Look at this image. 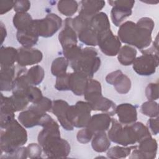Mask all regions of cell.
Here are the masks:
<instances>
[{
  "label": "cell",
  "instance_id": "6da1fadb",
  "mask_svg": "<svg viewBox=\"0 0 159 159\" xmlns=\"http://www.w3.org/2000/svg\"><path fill=\"white\" fill-rule=\"evenodd\" d=\"M40 125L43 129L39 133V144L48 158H66L70 152L68 142L60 137L57 122L47 113L42 118Z\"/></svg>",
  "mask_w": 159,
  "mask_h": 159
},
{
  "label": "cell",
  "instance_id": "7a4b0ae2",
  "mask_svg": "<svg viewBox=\"0 0 159 159\" xmlns=\"http://www.w3.org/2000/svg\"><path fill=\"white\" fill-rule=\"evenodd\" d=\"M154 26L153 19L147 17L140 19L137 23L127 20L119 26L117 37L120 42L142 50L150 45Z\"/></svg>",
  "mask_w": 159,
  "mask_h": 159
},
{
  "label": "cell",
  "instance_id": "3957f363",
  "mask_svg": "<svg viewBox=\"0 0 159 159\" xmlns=\"http://www.w3.org/2000/svg\"><path fill=\"white\" fill-rule=\"evenodd\" d=\"M111 124V127L107 132L109 140L124 147L139 143L151 136L147 127L140 122L122 126L116 119H112Z\"/></svg>",
  "mask_w": 159,
  "mask_h": 159
},
{
  "label": "cell",
  "instance_id": "277c9868",
  "mask_svg": "<svg viewBox=\"0 0 159 159\" xmlns=\"http://www.w3.org/2000/svg\"><path fill=\"white\" fill-rule=\"evenodd\" d=\"M27 141V132L24 126L14 120L1 130V152L9 153L24 145Z\"/></svg>",
  "mask_w": 159,
  "mask_h": 159
},
{
  "label": "cell",
  "instance_id": "5b68a950",
  "mask_svg": "<svg viewBox=\"0 0 159 159\" xmlns=\"http://www.w3.org/2000/svg\"><path fill=\"white\" fill-rule=\"evenodd\" d=\"M83 95L92 110L102 111L109 116L116 114L115 103L102 96L101 85L98 81L89 79Z\"/></svg>",
  "mask_w": 159,
  "mask_h": 159
},
{
  "label": "cell",
  "instance_id": "8992f818",
  "mask_svg": "<svg viewBox=\"0 0 159 159\" xmlns=\"http://www.w3.org/2000/svg\"><path fill=\"white\" fill-rule=\"evenodd\" d=\"M69 63L74 71L83 73L91 79L99 68L101 59L98 56V52L95 48L85 47L82 48L80 53Z\"/></svg>",
  "mask_w": 159,
  "mask_h": 159
},
{
  "label": "cell",
  "instance_id": "52a82bcc",
  "mask_svg": "<svg viewBox=\"0 0 159 159\" xmlns=\"http://www.w3.org/2000/svg\"><path fill=\"white\" fill-rule=\"evenodd\" d=\"M91 111V107L87 101H80L75 105L69 106L67 117L73 127L84 128L89 121Z\"/></svg>",
  "mask_w": 159,
  "mask_h": 159
},
{
  "label": "cell",
  "instance_id": "ba28073f",
  "mask_svg": "<svg viewBox=\"0 0 159 159\" xmlns=\"http://www.w3.org/2000/svg\"><path fill=\"white\" fill-rule=\"evenodd\" d=\"M62 22L60 17L51 13L43 19L34 20L33 28L39 36L47 38L53 36L60 29Z\"/></svg>",
  "mask_w": 159,
  "mask_h": 159
},
{
  "label": "cell",
  "instance_id": "9c48e42d",
  "mask_svg": "<svg viewBox=\"0 0 159 159\" xmlns=\"http://www.w3.org/2000/svg\"><path fill=\"white\" fill-rule=\"evenodd\" d=\"M97 43L101 51L107 56L117 55L121 47V42L114 35L111 29L98 34Z\"/></svg>",
  "mask_w": 159,
  "mask_h": 159
},
{
  "label": "cell",
  "instance_id": "30bf717a",
  "mask_svg": "<svg viewBox=\"0 0 159 159\" xmlns=\"http://www.w3.org/2000/svg\"><path fill=\"white\" fill-rule=\"evenodd\" d=\"M133 69L139 75L149 76L155 73L158 66V54L143 53L133 62Z\"/></svg>",
  "mask_w": 159,
  "mask_h": 159
},
{
  "label": "cell",
  "instance_id": "8fae6325",
  "mask_svg": "<svg viewBox=\"0 0 159 159\" xmlns=\"http://www.w3.org/2000/svg\"><path fill=\"white\" fill-rule=\"evenodd\" d=\"M108 3L112 6L111 11V20L116 26L118 27L132 14V9L135 1H109Z\"/></svg>",
  "mask_w": 159,
  "mask_h": 159
},
{
  "label": "cell",
  "instance_id": "7c38bea8",
  "mask_svg": "<svg viewBox=\"0 0 159 159\" xmlns=\"http://www.w3.org/2000/svg\"><path fill=\"white\" fill-rule=\"evenodd\" d=\"M139 148H134L129 158H155L157 152V142L152 137L146 138L139 142Z\"/></svg>",
  "mask_w": 159,
  "mask_h": 159
},
{
  "label": "cell",
  "instance_id": "4fadbf2b",
  "mask_svg": "<svg viewBox=\"0 0 159 159\" xmlns=\"http://www.w3.org/2000/svg\"><path fill=\"white\" fill-rule=\"evenodd\" d=\"M17 63L20 67L37 64L43 58L42 52L36 48L22 47L17 49Z\"/></svg>",
  "mask_w": 159,
  "mask_h": 159
},
{
  "label": "cell",
  "instance_id": "5bb4252c",
  "mask_svg": "<svg viewBox=\"0 0 159 159\" xmlns=\"http://www.w3.org/2000/svg\"><path fill=\"white\" fill-rule=\"evenodd\" d=\"M106 81L109 84L113 85L119 94H127L131 88L130 78L119 70L109 73L106 77Z\"/></svg>",
  "mask_w": 159,
  "mask_h": 159
},
{
  "label": "cell",
  "instance_id": "9a60e30c",
  "mask_svg": "<svg viewBox=\"0 0 159 159\" xmlns=\"http://www.w3.org/2000/svg\"><path fill=\"white\" fill-rule=\"evenodd\" d=\"M72 18L68 17L64 21V25L58 35V40L63 50L77 45L78 35L72 26Z\"/></svg>",
  "mask_w": 159,
  "mask_h": 159
},
{
  "label": "cell",
  "instance_id": "2e32d148",
  "mask_svg": "<svg viewBox=\"0 0 159 159\" xmlns=\"http://www.w3.org/2000/svg\"><path fill=\"white\" fill-rule=\"evenodd\" d=\"M70 105L62 99L54 100L51 109L52 112L57 117L60 125L66 130H73L74 127L69 122L67 114Z\"/></svg>",
  "mask_w": 159,
  "mask_h": 159
},
{
  "label": "cell",
  "instance_id": "e0dca14e",
  "mask_svg": "<svg viewBox=\"0 0 159 159\" xmlns=\"http://www.w3.org/2000/svg\"><path fill=\"white\" fill-rule=\"evenodd\" d=\"M111 116L107 113L96 114L92 116L86 127L93 134L107 130L111 123Z\"/></svg>",
  "mask_w": 159,
  "mask_h": 159
},
{
  "label": "cell",
  "instance_id": "ac0fdd59",
  "mask_svg": "<svg viewBox=\"0 0 159 159\" xmlns=\"http://www.w3.org/2000/svg\"><path fill=\"white\" fill-rule=\"evenodd\" d=\"M116 114L118 116L119 122L123 125L132 124L137 120L136 107L129 103H122L116 106Z\"/></svg>",
  "mask_w": 159,
  "mask_h": 159
},
{
  "label": "cell",
  "instance_id": "d6986e66",
  "mask_svg": "<svg viewBox=\"0 0 159 159\" xmlns=\"http://www.w3.org/2000/svg\"><path fill=\"white\" fill-rule=\"evenodd\" d=\"M89 79L87 75L81 72L74 71L70 73L69 90L76 96L83 95Z\"/></svg>",
  "mask_w": 159,
  "mask_h": 159
},
{
  "label": "cell",
  "instance_id": "ffe728a7",
  "mask_svg": "<svg viewBox=\"0 0 159 159\" xmlns=\"http://www.w3.org/2000/svg\"><path fill=\"white\" fill-rule=\"evenodd\" d=\"M15 111L13 108L9 97L1 95L0 124L1 128L3 129L15 120Z\"/></svg>",
  "mask_w": 159,
  "mask_h": 159
},
{
  "label": "cell",
  "instance_id": "44dd1931",
  "mask_svg": "<svg viewBox=\"0 0 159 159\" xmlns=\"http://www.w3.org/2000/svg\"><path fill=\"white\" fill-rule=\"evenodd\" d=\"M45 114H42L30 106L27 110L22 111L18 116L19 122L26 128L39 125L42 117Z\"/></svg>",
  "mask_w": 159,
  "mask_h": 159
},
{
  "label": "cell",
  "instance_id": "7402d4cb",
  "mask_svg": "<svg viewBox=\"0 0 159 159\" xmlns=\"http://www.w3.org/2000/svg\"><path fill=\"white\" fill-rule=\"evenodd\" d=\"M81 9L79 12V16L87 19H91L96 14L105 6L104 1L99 0H84L81 1Z\"/></svg>",
  "mask_w": 159,
  "mask_h": 159
},
{
  "label": "cell",
  "instance_id": "603a6c76",
  "mask_svg": "<svg viewBox=\"0 0 159 159\" xmlns=\"http://www.w3.org/2000/svg\"><path fill=\"white\" fill-rule=\"evenodd\" d=\"M18 75L16 74V67L12 66L9 67L1 68L0 71V86L2 91H10L12 90L14 82Z\"/></svg>",
  "mask_w": 159,
  "mask_h": 159
},
{
  "label": "cell",
  "instance_id": "cb8c5ba5",
  "mask_svg": "<svg viewBox=\"0 0 159 159\" xmlns=\"http://www.w3.org/2000/svg\"><path fill=\"white\" fill-rule=\"evenodd\" d=\"M39 37L33 27L27 30L17 31L16 35L19 43L26 48H32L35 45L39 40Z\"/></svg>",
  "mask_w": 159,
  "mask_h": 159
},
{
  "label": "cell",
  "instance_id": "d4e9b609",
  "mask_svg": "<svg viewBox=\"0 0 159 159\" xmlns=\"http://www.w3.org/2000/svg\"><path fill=\"white\" fill-rule=\"evenodd\" d=\"M91 27L98 34L110 29V22L107 14L104 12H99L91 17L89 21Z\"/></svg>",
  "mask_w": 159,
  "mask_h": 159
},
{
  "label": "cell",
  "instance_id": "484cf974",
  "mask_svg": "<svg viewBox=\"0 0 159 159\" xmlns=\"http://www.w3.org/2000/svg\"><path fill=\"white\" fill-rule=\"evenodd\" d=\"M17 49L14 47L1 46L0 50L1 68L14 66V63L17 61Z\"/></svg>",
  "mask_w": 159,
  "mask_h": 159
},
{
  "label": "cell",
  "instance_id": "4316f807",
  "mask_svg": "<svg viewBox=\"0 0 159 159\" xmlns=\"http://www.w3.org/2000/svg\"><path fill=\"white\" fill-rule=\"evenodd\" d=\"M24 77L30 86H36L42 83L45 76L43 68L40 65H35L24 73Z\"/></svg>",
  "mask_w": 159,
  "mask_h": 159
},
{
  "label": "cell",
  "instance_id": "83f0119b",
  "mask_svg": "<svg viewBox=\"0 0 159 159\" xmlns=\"http://www.w3.org/2000/svg\"><path fill=\"white\" fill-rule=\"evenodd\" d=\"M110 145V140L105 131L98 132L93 135L91 146L93 150L96 152H104L109 149Z\"/></svg>",
  "mask_w": 159,
  "mask_h": 159
},
{
  "label": "cell",
  "instance_id": "f1b7e54d",
  "mask_svg": "<svg viewBox=\"0 0 159 159\" xmlns=\"http://www.w3.org/2000/svg\"><path fill=\"white\" fill-rule=\"evenodd\" d=\"M137 53V50L135 48L125 45L121 47L117 53L118 61L122 65H130L135 60Z\"/></svg>",
  "mask_w": 159,
  "mask_h": 159
},
{
  "label": "cell",
  "instance_id": "f546056e",
  "mask_svg": "<svg viewBox=\"0 0 159 159\" xmlns=\"http://www.w3.org/2000/svg\"><path fill=\"white\" fill-rule=\"evenodd\" d=\"M12 22L17 31H20L32 28L34 19L27 12L16 13L13 17Z\"/></svg>",
  "mask_w": 159,
  "mask_h": 159
},
{
  "label": "cell",
  "instance_id": "4dcf8cb0",
  "mask_svg": "<svg viewBox=\"0 0 159 159\" xmlns=\"http://www.w3.org/2000/svg\"><path fill=\"white\" fill-rule=\"evenodd\" d=\"M69 65L68 60L63 57L55 58L52 63L51 72L55 76L60 77L66 73L68 66Z\"/></svg>",
  "mask_w": 159,
  "mask_h": 159
},
{
  "label": "cell",
  "instance_id": "1f68e13d",
  "mask_svg": "<svg viewBox=\"0 0 159 159\" xmlns=\"http://www.w3.org/2000/svg\"><path fill=\"white\" fill-rule=\"evenodd\" d=\"M15 112L23 111L30 102L24 92H12V95L9 97Z\"/></svg>",
  "mask_w": 159,
  "mask_h": 159
},
{
  "label": "cell",
  "instance_id": "d6a6232c",
  "mask_svg": "<svg viewBox=\"0 0 159 159\" xmlns=\"http://www.w3.org/2000/svg\"><path fill=\"white\" fill-rule=\"evenodd\" d=\"M78 3L76 1H59L57 3L58 11L63 15L71 17L78 11Z\"/></svg>",
  "mask_w": 159,
  "mask_h": 159
},
{
  "label": "cell",
  "instance_id": "836d02e7",
  "mask_svg": "<svg viewBox=\"0 0 159 159\" xmlns=\"http://www.w3.org/2000/svg\"><path fill=\"white\" fill-rule=\"evenodd\" d=\"M137 147V146L120 147L116 145L109 149L107 152V156L109 158H124L130 154L132 150Z\"/></svg>",
  "mask_w": 159,
  "mask_h": 159
},
{
  "label": "cell",
  "instance_id": "e575fe53",
  "mask_svg": "<svg viewBox=\"0 0 159 159\" xmlns=\"http://www.w3.org/2000/svg\"><path fill=\"white\" fill-rule=\"evenodd\" d=\"M140 112L145 116L152 117L158 116V103L154 101H148L143 102L140 107Z\"/></svg>",
  "mask_w": 159,
  "mask_h": 159
},
{
  "label": "cell",
  "instance_id": "d590c367",
  "mask_svg": "<svg viewBox=\"0 0 159 159\" xmlns=\"http://www.w3.org/2000/svg\"><path fill=\"white\" fill-rule=\"evenodd\" d=\"M22 92L25 93L29 102L32 104L40 101L43 97L41 90L35 86H29L26 89Z\"/></svg>",
  "mask_w": 159,
  "mask_h": 159
},
{
  "label": "cell",
  "instance_id": "8d00e7d4",
  "mask_svg": "<svg viewBox=\"0 0 159 159\" xmlns=\"http://www.w3.org/2000/svg\"><path fill=\"white\" fill-rule=\"evenodd\" d=\"M145 96L148 101H155L158 99V83H152L145 88Z\"/></svg>",
  "mask_w": 159,
  "mask_h": 159
},
{
  "label": "cell",
  "instance_id": "74e56055",
  "mask_svg": "<svg viewBox=\"0 0 159 159\" xmlns=\"http://www.w3.org/2000/svg\"><path fill=\"white\" fill-rule=\"evenodd\" d=\"M28 157L30 158H41L42 152V147L37 143H32L27 147Z\"/></svg>",
  "mask_w": 159,
  "mask_h": 159
},
{
  "label": "cell",
  "instance_id": "f35d334b",
  "mask_svg": "<svg viewBox=\"0 0 159 159\" xmlns=\"http://www.w3.org/2000/svg\"><path fill=\"white\" fill-rule=\"evenodd\" d=\"M69 76L70 73L57 77L55 84V88L58 91H68L69 90Z\"/></svg>",
  "mask_w": 159,
  "mask_h": 159
},
{
  "label": "cell",
  "instance_id": "ab89813d",
  "mask_svg": "<svg viewBox=\"0 0 159 159\" xmlns=\"http://www.w3.org/2000/svg\"><path fill=\"white\" fill-rule=\"evenodd\" d=\"M28 157L27 147H20L11 152L7 153L1 158H26Z\"/></svg>",
  "mask_w": 159,
  "mask_h": 159
},
{
  "label": "cell",
  "instance_id": "60d3db41",
  "mask_svg": "<svg viewBox=\"0 0 159 159\" xmlns=\"http://www.w3.org/2000/svg\"><path fill=\"white\" fill-rule=\"evenodd\" d=\"M93 134L89 130L87 127H84L80 130L76 135L77 140L81 143H88L93 138Z\"/></svg>",
  "mask_w": 159,
  "mask_h": 159
},
{
  "label": "cell",
  "instance_id": "b9f144b4",
  "mask_svg": "<svg viewBox=\"0 0 159 159\" xmlns=\"http://www.w3.org/2000/svg\"><path fill=\"white\" fill-rule=\"evenodd\" d=\"M30 7V2L27 0L16 1L14 6V10L16 13L27 12Z\"/></svg>",
  "mask_w": 159,
  "mask_h": 159
},
{
  "label": "cell",
  "instance_id": "7bdbcfd3",
  "mask_svg": "<svg viewBox=\"0 0 159 159\" xmlns=\"http://www.w3.org/2000/svg\"><path fill=\"white\" fill-rule=\"evenodd\" d=\"M147 127L153 135H157L158 133V117H152L148 119L147 122Z\"/></svg>",
  "mask_w": 159,
  "mask_h": 159
},
{
  "label": "cell",
  "instance_id": "ee69618b",
  "mask_svg": "<svg viewBox=\"0 0 159 159\" xmlns=\"http://www.w3.org/2000/svg\"><path fill=\"white\" fill-rule=\"evenodd\" d=\"M15 1H0V14L3 15L14 8Z\"/></svg>",
  "mask_w": 159,
  "mask_h": 159
},
{
  "label": "cell",
  "instance_id": "f6af8a7d",
  "mask_svg": "<svg viewBox=\"0 0 159 159\" xmlns=\"http://www.w3.org/2000/svg\"><path fill=\"white\" fill-rule=\"evenodd\" d=\"M0 29H1V45L2 44L6 35H7V31L5 25L2 23V22H0Z\"/></svg>",
  "mask_w": 159,
  "mask_h": 159
},
{
  "label": "cell",
  "instance_id": "bcb514c9",
  "mask_svg": "<svg viewBox=\"0 0 159 159\" xmlns=\"http://www.w3.org/2000/svg\"><path fill=\"white\" fill-rule=\"evenodd\" d=\"M142 2H145V3H147V4H156L157 3H158V1H153V0H150V1H148V0H146V1H142Z\"/></svg>",
  "mask_w": 159,
  "mask_h": 159
}]
</instances>
